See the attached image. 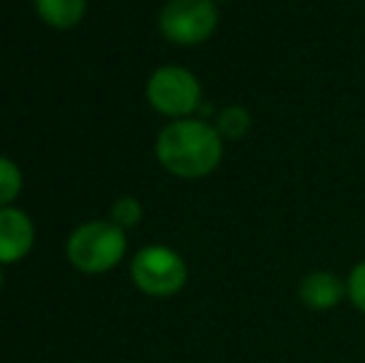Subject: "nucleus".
I'll return each mask as SVG.
<instances>
[{
  "label": "nucleus",
  "mask_w": 365,
  "mask_h": 363,
  "mask_svg": "<svg viewBox=\"0 0 365 363\" xmlns=\"http://www.w3.org/2000/svg\"><path fill=\"white\" fill-rule=\"evenodd\" d=\"M154 157L159 167L177 180H204L224 160V137L202 117L172 120L154 140Z\"/></svg>",
  "instance_id": "nucleus-1"
},
{
  "label": "nucleus",
  "mask_w": 365,
  "mask_h": 363,
  "mask_svg": "<svg viewBox=\"0 0 365 363\" xmlns=\"http://www.w3.org/2000/svg\"><path fill=\"white\" fill-rule=\"evenodd\" d=\"M130 239L110 219H90L77 224L65 239V259L80 274L100 276L117 269L127 257Z\"/></svg>",
  "instance_id": "nucleus-2"
},
{
  "label": "nucleus",
  "mask_w": 365,
  "mask_h": 363,
  "mask_svg": "<svg viewBox=\"0 0 365 363\" xmlns=\"http://www.w3.org/2000/svg\"><path fill=\"white\" fill-rule=\"evenodd\" d=\"M130 279L145 296L172 299L187 286L189 267L177 249L167 244H147L130 259Z\"/></svg>",
  "instance_id": "nucleus-3"
},
{
  "label": "nucleus",
  "mask_w": 365,
  "mask_h": 363,
  "mask_svg": "<svg viewBox=\"0 0 365 363\" xmlns=\"http://www.w3.org/2000/svg\"><path fill=\"white\" fill-rule=\"evenodd\" d=\"M147 105L157 115L172 120L194 117L202 110L204 90L199 78L184 65H162L147 78Z\"/></svg>",
  "instance_id": "nucleus-4"
},
{
  "label": "nucleus",
  "mask_w": 365,
  "mask_h": 363,
  "mask_svg": "<svg viewBox=\"0 0 365 363\" xmlns=\"http://www.w3.org/2000/svg\"><path fill=\"white\" fill-rule=\"evenodd\" d=\"M157 28L177 48L204 45L219 28V3L214 0H167L159 8Z\"/></svg>",
  "instance_id": "nucleus-5"
},
{
  "label": "nucleus",
  "mask_w": 365,
  "mask_h": 363,
  "mask_svg": "<svg viewBox=\"0 0 365 363\" xmlns=\"http://www.w3.org/2000/svg\"><path fill=\"white\" fill-rule=\"evenodd\" d=\"M35 222L23 207L0 209V267L18 264L33 252L35 247Z\"/></svg>",
  "instance_id": "nucleus-6"
},
{
  "label": "nucleus",
  "mask_w": 365,
  "mask_h": 363,
  "mask_svg": "<svg viewBox=\"0 0 365 363\" xmlns=\"http://www.w3.org/2000/svg\"><path fill=\"white\" fill-rule=\"evenodd\" d=\"M343 299H348V286L336 272L316 269L298 281V301L308 311H333Z\"/></svg>",
  "instance_id": "nucleus-7"
},
{
  "label": "nucleus",
  "mask_w": 365,
  "mask_h": 363,
  "mask_svg": "<svg viewBox=\"0 0 365 363\" xmlns=\"http://www.w3.org/2000/svg\"><path fill=\"white\" fill-rule=\"evenodd\" d=\"M38 18L53 30H73L85 20L90 0H33Z\"/></svg>",
  "instance_id": "nucleus-8"
},
{
  "label": "nucleus",
  "mask_w": 365,
  "mask_h": 363,
  "mask_svg": "<svg viewBox=\"0 0 365 363\" xmlns=\"http://www.w3.org/2000/svg\"><path fill=\"white\" fill-rule=\"evenodd\" d=\"M214 127H217L219 135L224 137V142H239L251 132V115L246 107L229 105L217 115Z\"/></svg>",
  "instance_id": "nucleus-9"
},
{
  "label": "nucleus",
  "mask_w": 365,
  "mask_h": 363,
  "mask_svg": "<svg viewBox=\"0 0 365 363\" xmlns=\"http://www.w3.org/2000/svg\"><path fill=\"white\" fill-rule=\"evenodd\" d=\"M25 187V177L20 165L8 155H0V209L13 207Z\"/></svg>",
  "instance_id": "nucleus-10"
},
{
  "label": "nucleus",
  "mask_w": 365,
  "mask_h": 363,
  "mask_svg": "<svg viewBox=\"0 0 365 363\" xmlns=\"http://www.w3.org/2000/svg\"><path fill=\"white\" fill-rule=\"evenodd\" d=\"M107 219L115 222L117 227H122L125 232H130V229L142 224V219H145V207H142L140 199L132 197V194H122V197H117L115 202L110 204Z\"/></svg>",
  "instance_id": "nucleus-11"
},
{
  "label": "nucleus",
  "mask_w": 365,
  "mask_h": 363,
  "mask_svg": "<svg viewBox=\"0 0 365 363\" xmlns=\"http://www.w3.org/2000/svg\"><path fill=\"white\" fill-rule=\"evenodd\" d=\"M346 286H348V301L353 304V309L365 314V259L351 269V274L346 276Z\"/></svg>",
  "instance_id": "nucleus-12"
},
{
  "label": "nucleus",
  "mask_w": 365,
  "mask_h": 363,
  "mask_svg": "<svg viewBox=\"0 0 365 363\" xmlns=\"http://www.w3.org/2000/svg\"><path fill=\"white\" fill-rule=\"evenodd\" d=\"M3 286H5V269L0 267V291H3Z\"/></svg>",
  "instance_id": "nucleus-13"
},
{
  "label": "nucleus",
  "mask_w": 365,
  "mask_h": 363,
  "mask_svg": "<svg viewBox=\"0 0 365 363\" xmlns=\"http://www.w3.org/2000/svg\"><path fill=\"white\" fill-rule=\"evenodd\" d=\"M214 3H226V0H214Z\"/></svg>",
  "instance_id": "nucleus-14"
}]
</instances>
